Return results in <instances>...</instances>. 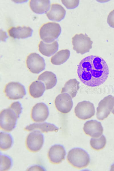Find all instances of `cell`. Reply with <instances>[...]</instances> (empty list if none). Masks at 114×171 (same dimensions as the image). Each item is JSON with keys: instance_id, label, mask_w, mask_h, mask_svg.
Listing matches in <instances>:
<instances>
[{"instance_id": "cell-1", "label": "cell", "mask_w": 114, "mask_h": 171, "mask_svg": "<svg viewBox=\"0 0 114 171\" xmlns=\"http://www.w3.org/2000/svg\"><path fill=\"white\" fill-rule=\"evenodd\" d=\"M77 74L83 83L88 86L96 87L106 81L109 74V69L102 58L91 55L80 61L78 65Z\"/></svg>"}, {"instance_id": "cell-2", "label": "cell", "mask_w": 114, "mask_h": 171, "mask_svg": "<svg viewBox=\"0 0 114 171\" xmlns=\"http://www.w3.org/2000/svg\"><path fill=\"white\" fill-rule=\"evenodd\" d=\"M22 109L20 103L17 101L12 103L9 107L2 111L0 114L1 128L7 131H12L16 127Z\"/></svg>"}, {"instance_id": "cell-3", "label": "cell", "mask_w": 114, "mask_h": 171, "mask_svg": "<svg viewBox=\"0 0 114 171\" xmlns=\"http://www.w3.org/2000/svg\"><path fill=\"white\" fill-rule=\"evenodd\" d=\"M67 158L71 164L78 168L86 167L90 161L88 154L84 149L79 148H75L70 150Z\"/></svg>"}, {"instance_id": "cell-4", "label": "cell", "mask_w": 114, "mask_h": 171, "mask_svg": "<svg viewBox=\"0 0 114 171\" xmlns=\"http://www.w3.org/2000/svg\"><path fill=\"white\" fill-rule=\"evenodd\" d=\"M61 32V28L59 24L49 22L42 26L40 29L39 34L41 39L45 42L50 43L58 38Z\"/></svg>"}, {"instance_id": "cell-5", "label": "cell", "mask_w": 114, "mask_h": 171, "mask_svg": "<svg viewBox=\"0 0 114 171\" xmlns=\"http://www.w3.org/2000/svg\"><path fill=\"white\" fill-rule=\"evenodd\" d=\"M73 49L78 54H84L91 48L93 41L85 34H76L72 38Z\"/></svg>"}, {"instance_id": "cell-6", "label": "cell", "mask_w": 114, "mask_h": 171, "mask_svg": "<svg viewBox=\"0 0 114 171\" xmlns=\"http://www.w3.org/2000/svg\"><path fill=\"white\" fill-rule=\"evenodd\" d=\"M114 106V97L111 95L107 96L99 103L97 108L96 117L98 119L103 120L110 114Z\"/></svg>"}, {"instance_id": "cell-7", "label": "cell", "mask_w": 114, "mask_h": 171, "mask_svg": "<svg viewBox=\"0 0 114 171\" xmlns=\"http://www.w3.org/2000/svg\"><path fill=\"white\" fill-rule=\"evenodd\" d=\"M4 92L9 99L16 100L22 98L26 94L25 87L17 82H11L5 86Z\"/></svg>"}, {"instance_id": "cell-8", "label": "cell", "mask_w": 114, "mask_h": 171, "mask_svg": "<svg viewBox=\"0 0 114 171\" xmlns=\"http://www.w3.org/2000/svg\"><path fill=\"white\" fill-rule=\"evenodd\" d=\"M44 141L43 135L38 130L30 133L27 136L26 144L27 148L30 151L36 152L42 148Z\"/></svg>"}, {"instance_id": "cell-9", "label": "cell", "mask_w": 114, "mask_h": 171, "mask_svg": "<svg viewBox=\"0 0 114 171\" xmlns=\"http://www.w3.org/2000/svg\"><path fill=\"white\" fill-rule=\"evenodd\" d=\"M27 68L32 73L38 74L44 70L45 60L39 54L33 53L30 54L26 60Z\"/></svg>"}, {"instance_id": "cell-10", "label": "cell", "mask_w": 114, "mask_h": 171, "mask_svg": "<svg viewBox=\"0 0 114 171\" xmlns=\"http://www.w3.org/2000/svg\"><path fill=\"white\" fill-rule=\"evenodd\" d=\"M74 112L79 118L85 120L94 116L95 111L93 103L89 101H84L77 104L75 108Z\"/></svg>"}, {"instance_id": "cell-11", "label": "cell", "mask_w": 114, "mask_h": 171, "mask_svg": "<svg viewBox=\"0 0 114 171\" xmlns=\"http://www.w3.org/2000/svg\"><path fill=\"white\" fill-rule=\"evenodd\" d=\"M55 104L59 111L63 113H68L73 107L72 98L67 93H61L56 97Z\"/></svg>"}, {"instance_id": "cell-12", "label": "cell", "mask_w": 114, "mask_h": 171, "mask_svg": "<svg viewBox=\"0 0 114 171\" xmlns=\"http://www.w3.org/2000/svg\"><path fill=\"white\" fill-rule=\"evenodd\" d=\"M49 110L47 106L44 103H37L32 108L31 117L36 122H42L45 121L49 115Z\"/></svg>"}, {"instance_id": "cell-13", "label": "cell", "mask_w": 114, "mask_h": 171, "mask_svg": "<svg viewBox=\"0 0 114 171\" xmlns=\"http://www.w3.org/2000/svg\"><path fill=\"white\" fill-rule=\"evenodd\" d=\"M66 152L64 146L56 144L52 146L48 152V157L50 161L54 164H59L65 158Z\"/></svg>"}, {"instance_id": "cell-14", "label": "cell", "mask_w": 114, "mask_h": 171, "mask_svg": "<svg viewBox=\"0 0 114 171\" xmlns=\"http://www.w3.org/2000/svg\"><path fill=\"white\" fill-rule=\"evenodd\" d=\"M83 129L86 134L94 138L100 136L103 131L101 123L93 120L87 121L84 124Z\"/></svg>"}, {"instance_id": "cell-15", "label": "cell", "mask_w": 114, "mask_h": 171, "mask_svg": "<svg viewBox=\"0 0 114 171\" xmlns=\"http://www.w3.org/2000/svg\"><path fill=\"white\" fill-rule=\"evenodd\" d=\"M33 30L29 27H13L8 30L10 36L14 38L24 39L32 36Z\"/></svg>"}, {"instance_id": "cell-16", "label": "cell", "mask_w": 114, "mask_h": 171, "mask_svg": "<svg viewBox=\"0 0 114 171\" xmlns=\"http://www.w3.org/2000/svg\"><path fill=\"white\" fill-rule=\"evenodd\" d=\"M66 11L60 5L52 4L50 11L46 13L48 18L50 20L60 22L64 18Z\"/></svg>"}, {"instance_id": "cell-17", "label": "cell", "mask_w": 114, "mask_h": 171, "mask_svg": "<svg viewBox=\"0 0 114 171\" xmlns=\"http://www.w3.org/2000/svg\"><path fill=\"white\" fill-rule=\"evenodd\" d=\"M30 6L32 11L36 13L41 14L46 13L50 7V1L48 0H31Z\"/></svg>"}, {"instance_id": "cell-18", "label": "cell", "mask_w": 114, "mask_h": 171, "mask_svg": "<svg viewBox=\"0 0 114 171\" xmlns=\"http://www.w3.org/2000/svg\"><path fill=\"white\" fill-rule=\"evenodd\" d=\"M38 80L40 81L45 85L46 89L52 88L56 85L57 79L55 74L50 71H46L40 74Z\"/></svg>"}, {"instance_id": "cell-19", "label": "cell", "mask_w": 114, "mask_h": 171, "mask_svg": "<svg viewBox=\"0 0 114 171\" xmlns=\"http://www.w3.org/2000/svg\"><path fill=\"white\" fill-rule=\"evenodd\" d=\"M39 50L43 55L49 57L54 54L58 50V44L57 41L51 43L40 41L38 45Z\"/></svg>"}, {"instance_id": "cell-20", "label": "cell", "mask_w": 114, "mask_h": 171, "mask_svg": "<svg viewBox=\"0 0 114 171\" xmlns=\"http://www.w3.org/2000/svg\"><path fill=\"white\" fill-rule=\"evenodd\" d=\"M25 130L31 131L39 130L43 132L52 131H57L59 128L54 124L50 123L44 122L42 123H33L27 126Z\"/></svg>"}, {"instance_id": "cell-21", "label": "cell", "mask_w": 114, "mask_h": 171, "mask_svg": "<svg viewBox=\"0 0 114 171\" xmlns=\"http://www.w3.org/2000/svg\"><path fill=\"white\" fill-rule=\"evenodd\" d=\"M79 83L76 79L69 80L66 82L64 87L62 88L61 93H67L72 98L75 97L80 88Z\"/></svg>"}, {"instance_id": "cell-22", "label": "cell", "mask_w": 114, "mask_h": 171, "mask_svg": "<svg viewBox=\"0 0 114 171\" xmlns=\"http://www.w3.org/2000/svg\"><path fill=\"white\" fill-rule=\"evenodd\" d=\"M44 84L42 82L36 81L32 83L29 87V92L31 96L34 98L42 96L45 91Z\"/></svg>"}, {"instance_id": "cell-23", "label": "cell", "mask_w": 114, "mask_h": 171, "mask_svg": "<svg viewBox=\"0 0 114 171\" xmlns=\"http://www.w3.org/2000/svg\"><path fill=\"white\" fill-rule=\"evenodd\" d=\"M70 55L69 50H62L57 52L51 58V62L55 65H60L63 64L68 59Z\"/></svg>"}, {"instance_id": "cell-24", "label": "cell", "mask_w": 114, "mask_h": 171, "mask_svg": "<svg viewBox=\"0 0 114 171\" xmlns=\"http://www.w3.org/2000/svg\"><path fill=\"white\" fill-rule=\"evenodd\" d=\"M0 138V147L1 149L7 150L12 146L13 143V139L10 134L4 132H1Z\"/></svg>"}, {"instance_id": "cell-25", "label": "cell", "mask_w": 114, "mask_h": 171, "mask_svg": "<svg viewBox=\"0 0 114 171\" xmlns=\"http://www.w3.org/2000/svg\"><path fill=\"white\" fill-rule=\"evenodd\" d=\"M106 143V140L105 136L102 135L97 138H91L90 141L91 147L96 150H99L103 148Z\"/></svg>"}, {"instance_id": "cell-26", "label": "cell", "mask_w": 114, "mask_h": 171, "mask_svg": "<svg viewBox=\"0 0 114 171\" xmlns=\"http://www.w3.org/2000/svg\"><path fill=\"white\" fill-rule=\"evenodd\" d=\"M12 165L11 158L9 156L3 154H0L1 171H6L9 170Z\"/></svg>"}, {"instance_id": "cell-27", "label": "cell", "mask_w": 114, "mask_h": 171, "mask_svg": "<svg viewBox=\"0 0 114 171\" xmlns=\"http://www.w3.org/2000/svg\"><path fill=\"white\" fill-rule=\"evenodd\" d=\"M62 4L68 9H73L78 6L79 3V0H61Z\"/></svg>"}, {"instance_id": "cell-28", "label": "cell", "mask_w": 114, "mask_h": 171, "mask_svg": "<svg viewBox=\"0 0 114 171\" xmlns=\"http://www.w3.org/2000/svg\"><path fill=\"white\" fill-rule=\"evenodd\" d=\"M107 21L110 27L114 28V9L111 11L109 14Z\"/></svg>"}, {"instance_id": "cell-29", "label": "cell", "mask_w": 114, "mask_h": 171, "mask_svg": "<svg viewBox=\"0 0 114 171\" xmlns=\"http://www.w3.org/2000/svg\"><path fill=\"white\" fill-rule=\"evenodd\" d=\"M110 171H114V163L111 166Z\"/></svg>"}, {"instance_id": "cell-30", "label": "cell", "mask_w": 114, "mask_h": 171, "mask_svg": "<svg viewBox=\"0 0 114 171\" xmlns=\"http://www.w3.org/2000/svg\"><path fill=\"white\" fill-rule=\"evenodd\" d=\"M112 113L114 114V108L112 111Z\"/></svg>"}]
</instances>
